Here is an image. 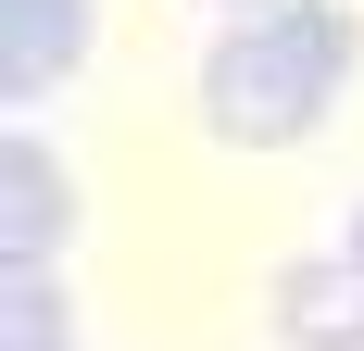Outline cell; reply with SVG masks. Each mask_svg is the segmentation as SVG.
Listing matches in <instances>:
<instances>
[{"instance_id": "3", "label": "cell", "mask_w": 364, "mask_h": 351, "mask_svg": "<svg viewBox=\"0 0 364 351\" xmlns=\"http://www.w3.org/2000/svg\"><path fill=\"white\" fill-rule=\"evenodd\" d=\"M88 63V0H0V88L38 101Z\"/></svg>"}, {"instance_id": "6", "label": "cell", "mask_w": 364, "mask_h": 351, "mask_svg": "<svg viewBox=\"0 0 364 351\" xmlns=\"http://www.w3.org/2000/svg\"><path fill=\"white\" fill-rule=\"evenodd\" d=\"M226 13H239V26H252V13H277V0H226Z\"/></svg>"}, {"instance_id": "1", "label": "cell", "mask_w": 364, "mask_h": 351, "mask_svg": "<svg viewBox=\"0 0 364 351\" xmlns=\"http://www.w3.org/2000/svg\"><path fill=\"white\" fill-rule=\"evenodd\" d=\"M352 63H364V26L339 0H277V13H252L201 50V126L226 151H289L339 113Z\"/></svg>"}, {"instance_id": "4", "label": "cell", "mask_w": 364, "mask_h": 351, "mask_svg": "<svg viewBox=\"0 0 364 351\" xmlns=\"http://www.w3.org/2000/svg\"><path fill=\"white\" fill-rule=\"evenodd\" d=\"M277 326H289V351H364V251L289 264V288H277Z\"/></svg>"}, {"instance_id": "5", "label": "cell", "mask_w": 364, "mask_h": 351, "mask_svg": "<svg viewBox=\"0 0 364 351\" xmlns=\"http://www.w3.org/2000/svg\"><path fill=\"white\" fill-rule=\"evenodd\" d=\"M0 351H75L63 339V276H50V264H0Z\"/></svg>"}, {"instance_id": "2", "label": "cell", "mask_w": 364, "mask_h": 351, "mask_svg": "<svg viewBox=\"0 0 364 351\" xmlns=\"http://www.w3.org/2000/svg\"><path fill=\"white\" fill-rule=\"evenodd\" d=\"M63 239H75V176L13 126L0 139V264H63Z\"/></svg>"}]
</instances>
